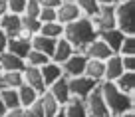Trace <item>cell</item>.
I'll return each mask as SVG.
<instances>
[{"instance_id":"d6a6232c","label":"cell","mask_w":135,"mask_h":117,"mask_svg":"<svg viewBox=\"0 0 135 117\" xmlns=\"http://www.w3.org/2000/svg\"><path fill=\"white\" fill-rule=\"evenodd\" d=\"M40 4H38V0H28L26 2V10H24V14L22 16H30V18H38V14H40Z\"/></svg>"},{"instance_id":"5b68a950","label":"cell","mask_w":135,"mask_h":117,"mask_svg":"<svg viewBox=\"0 0 135 117\" xmlns=\"http://www.w3.org/2000/svg\"><path fill=\"white\" fill-rule=\"evenodd\" d=\"M84 103H85V109H88L89 117H111L109 109H107V105H105V99H103V95H101L99 85L85 97Z\"/></svg>"},{"instance_id":"c3c4849f","label":"cell","mask_w":135,"mask_h":117,"mask_svg":"<svg viewBox=\"0 0 135 117\" xmlns=\"http://www.w3.org/2000/svg\"><path fill=\"white\" fill-rule=\"evenodd\" d=\"M0 117H6V115H0Z\"/></svg>"},{"instance_id":"44dd1931","label":"cell","mask_w":135,"mask_h":117,"mask_svg":"<svg viewBox=\"0 0 135 117\" xmlns=\"http://www.w3.org/2000/svg\"><path fill=\"white\" fill-rule=\"evenodd\" d=\"M30 44L24 42V40H20V38H8V46H6V52H10V54H14L16 58L20 60H26V56L30 54Z\"/></svg>"},{"instance_id":"2e32d148","label":"cell","mask_w":135,"mask_h":117,"mask_svg":"<svg viewBox=\"0 0 135 117\" xmlns=\"http://www.w3.org/2000/svg\"><path fill=\"white\" fill-rule=\"evenodd\" d=\"M30 48L36 50V52H40V54H46L48 58H52L54 48H56V40L46 38V36H42V34H34L32 42H30Z\"/></svg>"},{"instance_id":"f6af8a7d","label":"cell","mask_w":135,"mask_h":117,"mask_svg":"<svg viewBox=\"0 0 135 117\" xmlns=\"http://www.w3.org/2000/svg\"><path fill=\"white\" fill-rule=\"evenodd\" d=\"M6 113H8V111H6L4 103H2V101H0V115H6Z\"/></svg>"},{"instance_id":"6da1fadb","label":"cell","mask_w":135,"mask_h":117,"mask_svg":"<svg viewBox=\"0 0 135 117\" xmlns=\"http://www.w3.org/2000/svg\"><path fill=\"white\" fill-rule=\"evenodd\" d=\"M99 89H101V95L105 99V105L109 109L111 117L119 115V113L135 111V95H127V93L119 91L115 87V84H111V81H101Z\"/></svg>"},{"instance_id":"5bb4252c","label":"cell","mask_w":135,"mask_h":117,"mask_svg":"<svg viewBox=\"0 0 135 117\" xmlns=\"http://www.w3.org/2000/svg\"><path fill=\"white\" fill-rule=\"evenodd\" d=\"M103 66H105V75H103V81H111V84H113V81L117 80L119 75L123 74L121 56H117V54L109 56V58L103 62Z\"/></svg>"},{"instance_id":"484cf974","label":"cell","mask_w":135,"mask_h":117,"mask_svg":"<svg viewBox=\"0 0 135 117\" xmlns=\"http://www.w3.org/2000/svg\"><path fill=\"white\" fill-rule=\"evenodd\" d=\"M0 101L4 103L6 111H12V109H20L18 89H6V87H2V91H0Z\"/></svg>"},{"instance_id":"3957f363","label":"cell","mask_w":135,"mask_h":117,"mask_svg":"<svg viewBox=\"0 0 135 117\" xmlns=\"http://www.w3.org/2000/svg\"><path fill=\"white\" fill-rule=\"evenodd\" d=\"M115 12V28L123 32L125 36H135V24H133V0H121L113 6Z\"/></svg>"},{"instance_id":"4316f807","label":"cell","mask_w":135,"mask_h":117,"mask_svg":"<svg viewBox=\"0 0 135 117\" xmlns=\"http://www.w3.org/2000/svg\"><path fill=\"white\" fill-rule=\"evenodd\" d=\"M38 34H42L46 38H52V40H60V38H64V26L60 22H46V24L40 26Z\"/></svg>"},{"instance_id":"7c38bea8","label":"cell","mask_w":135,"mask_h":117,"mask_svg":"<svg viewBox=\"0 0 135 117\" xmlns=\"http://www.w3.org/2000/svg\"><path fill=\"white\" fill-rule=\"evenodd\" d=\"M22 80H24V85H30L34 91H38V93L46 91L42 74H40V70H36V67H28V66H26L24 71H22Z\"/></svg>"},{"instance_id":"8992f818","label":"cell","mask_w":135,"mask_h":117,"mask_svg":"<svg viewBox=\"0 0 135 117\" xmlns=\"http://www.w3.org/2000/svg\"><path fill=\"white\" fill-rule=\"evenodd\" d=\"M68 85H70V93H72V97L84 101L99 84H95L93 80H89V77H85V75H78V77L68 80Z\"/></svg>"},{"instance_id":"4fadbf2b","label":"cell","mask_w":135,"mask_h":117,"mask_svg":"<svg viewBox=\"0 0 135 117\" xmlns=\"http://www.w3.org/2000/svg\"><path fill=\"white\" fill-rule=\"evenodd\" d=\"M74 54H76L74 46L68 42L66 38H60V40H56V48H54V54H52V58H50V60L62 66V64L66 62V60H70Z\"/></svg>"},{"instance_id":"277c9868","label":"cell","mask_w":135,"mask_h":117,"mask_svg":"<svg viewBox=\"0 0 135 117\" xmlns=\"http://www.w3.org/2000/svg\"><path fill=\"white\" fill-rule=\"evenodd\" d=\"M89 22H91V26H93V30H95L97 36L103 34V32H107V30H113L115 28L113 6H99L97 14H93V16L89 18Z\"/></svg>"},{"instance_id":"52a82bcc","label":"cell","mask_w":135,"mask_h":117,"mask_svg":"<svg viewBox=\"0 0 135 117\" xmlns=\"http://www.w3.org/2000/svg\"><path fill=\"white\" fill-rule=\"evenodd\" d=\"M85 64H88V58H85L81 52H76L70 60L62 64V75L66 80H72V77H78V75H84Z\"/></svg>"},{"instance_id":"ba28073f","label":"cell","mask_w":135,"mask_h":117,"mask_svg":"<svg viewBox=\"0 0 135 117\" xmlns=\"http://www.w3.org/2000/svg\"><path fill=\"white\" fill-rule=\"evenodd\" d=\"M80 18H81V12L74 4V0H62V4L56 8V22H60L62 26L72 24V22L80 20Z\"/></svg>"},{"instance_id":"74e56055","label":"cell","mask_w":135,"mask_h":117,"mask_svg":"<svg viewBox=\"0 0 135 117\" xmlns=\"http://www.w3.org/2000/svg\"><path fill=\"white\" fill-rule=\"evenodd\" d=\"M6 46H8V36L4 32H0V54L6 52Z\"/></svg>"},{"instance_id":"83f0119b","label":"cell","mask_w":135,"mask_h":117,"mask_svg":"<svg viewBox=\"0 0 135 117\" xmlns=\"http://www.w3.org/2000/svg\"><path fill=\"white\" fill-rule=\"evenodd\" d=\"M74 4L78 6V10L81 12L84 18H91L99 10V2L97 0H74Z\"/></svg>"},{"instance_id":"60d3db41","label":"cell","mask_w":135,"mask_h":117,"mask_svg":"<svg viewBox=\"0 0 135 117\" xmlns=\"http://www.w3.org/2000/svg\"><path fill=\"white\" fill-rule=\"evenodd\" d=\"M6 12H8V10H6V2H4V0H0V18L4 16Z\"/></svg>"},{"instance_id":"8fae6325","label":"cell","mask_w":135,"mask_h":117,"mask_svg":"<svg viewBox=\"0 0 135 117\" xmlns=\"http://www.w3.org/2000/svg\"><path fill=\"white\" fill-rule=\"evenodd\" d=\"M20 30H22V16L6 12L0 18V32H4L8 38H16Z\"/></svg>"},{"instance_id":"30bf717a","label":"cell","mask_w":135,"mask_h":117,"mask_svg":"<svg viewBox=\"0 0 135 117\" xmlns=\"http://www.w3.org/2000/svg\"><path fill=\"white\" fill-rule=\"evenodd\" d=\"M48 91H50V95L54 97L56 101H58L60 107L68 105V103H70V99H72V93H70V85H68V80H66V77H60L56 84H52L50 87H48Z\"/></svg>"},{"instance_id":"7a4b0ae2","label":"cell","mask_w":135,"mask_h":117,"mask_svg":"<svg viewBox=\"0 0 135 117\" xmlns=\"http://www.w3.org/2000/svg\"><path fill=\"white\" fill-rule=\"evenodd\" d=\"M64 38H66L68 42L74 46V50H76V52H81L89 42L95 40L97 34H95V30H93L89 18L81 16L80 20H76V22H72V24L64 26Z\"/></svg>"},{"instance_id":"b9f144b4","label":"cell","mask_w":135,"mask_h":117,"mask_svg":"<svg viewBox=\"0 0 135 117\" xmlns=\"http://www.w3.org/2000/svg\"><path fill=\"white\" fill-rule=\"evenodd\" d=\"M113 117H135V111H127V113H119V115H113Z\"/></svg>"},{"instance_id":"ac0fdd59","label":"cell","mask_w":135,"mask_h":117,"mask_svg":"<svg viewBox=\"0 0 135 117\" xmlns=\"http://www.w3.org/2000/svg\"><path fill=\"white\" fill-rule=\"evenodd\" d=\"M84 75L89 77V80H93L95 84H101V81H103V75H105V66H103V62L88 60L85 70H84Z\"/></svg>"},{"instance_id":"cb8c5ba5","label":"cell","mask_w":135,"mask_h":117,"mask_svg":"<svg viewBox=\"0 0 135 117\" xmlns=\"http://www.w3.org/2000/svg\"><path fill=\"white\" fill-rule=\"evenodd\" d=\"M40 93L34 91L30 85H22V87H18V99H20V109H28L30 105H34L36 101H38Z\"/></svg>"},{"instance_id":"9a60e30c","label":"cell","mask_w":135,"mask_h":117,"mask_svg":"<svg viewBox=\"0 0 135 117\" xmlns=\"http://www.w3.org/2000/svg\"><path fill=\"white\" fill-rule=\"evenodd\" d=\"M40 74H42V80H44V85H46V89L50 87L52 84H56V81L60 80V77H64L62 75V66L56 62H48L44 67H40Z\"/></svg>"},{"instance_id":"f35d334b","label":"cell","mask_w":135,"mask_h":117,"mask_svg":"<svg viewBox=\"0 0 135 117\" xmlns=\"http://www.w3.org/2000/svg\"><path fill=\"white\" fill-rule=\"evenodd\" d=\"M99 2V6H115V4H119L121 0H97Z\"/></svg>"},{"instance_id":"1f68e13d","label":"cell","mask_w":135,"mask_h":117,"mask_svg":"<svg viewBox=\"0 0 135 117\" xmlns=\"http://www.w3.org/2000/svg\"><path fill=\"white\" fill-rule=\"evenodd\" d=\"M40 26H42V22H40L38 18L22 16V28L30 30V32H32V34H38V32H40Z\"/></svg>"},{"instance_id":"bcb514c9","label":"cell","mask_w":135,"mask_h":117,"mask_svg":"<svg viewBox=\"0 0 135 117\" xmlns=\"http://www.w3.org/2000/svg\"><path fill=\"white\" fill-rule=\"evenodd\" d=\"M0 75H2V67H0Z\"/></svg>"},{"instance_id":"7bdbcfd3","label":"cell","mask_w":135,"mask_h":117,"mask_svg":"<svg viewBox=\"0 0 135 117\" xmlns=\"http://www.w3.org/2000/svg\"><path fill=\"white\" fill-rule=\"evenodd\" d=\"M22 117H36V115H34L30 109H22Z\"/></svg>"},{"instance_id":"d590c367","label":"cell","mask_w":135,"mask_h":117,"mask_svg":"<svg viewBox=\"0 0 135 117\" xmlns=\"http://www.w3.org/2000/svg\"><path fill=\"white\" fill-rule=\"evenodd\" d=\"M38 4H40V8H52V10H56L60 4H62V0H38Z\"/></svg>"},{"instance_id":"ab89813d","label":"cell","mask_w":135,"mask_h":117,"mask_svg":"<svg viewBox=\"0 0 135 117\" xmlns=\"http://www.w3.org/2000/svg\"><path fill=\"white\" fill-rule=\"evenodd\" d=\"M6 117H22V109H12L6 113Z\"/></svg>"},{"instance_id":"7dc6e473","label":"cell","mask_w":135,"mask_h":117,"mask_svg":"<svg viewBox=\"0 0 135 117\" xmlns=\"http://www.w3.org/2000/svg\"><path fill=\"white\" fill-rule=\"evenodd\" d=\"M0 91H2V85H0Z\"/></svg>"},{"instance_id":"d4e9b609","label":"cell","mask_w":135,"mask_h":117,"mask_svg":"<svg viewBox=\"0 0 135 117\" xmlns=\"http://www.w3.org/2000/svg\"><path fill=\"white\" fill-rule=\"evenodd\" d=\"M64 113H66V117H89L85 103L81 99H76V97H72L70 103L64 105Z\"/></svg>"},{"instance_id":"ffe728a7","label":"cell","mask_w":135,"mask_h":117,"mask_svg":"<svg viewBox=\"0 0 135 117\" xmlns=\"http://www.w3.org/2000/svg\"><path fill=\"white\" fill-rule=\"evenodd\" d=\"M113 84L119 91L127 93V95H135V71H123Z\"/></svg>"},{"instance_id":"f1b7e54d","label":"cell","mask_w":135,"mask_h":117,"mask_svg":"<svg viewBox=\"0 0 135 117\" xmlns=\"http://www.w3.org/2000/svg\"><path fill=\"white\" fill-rule=\"evenodd\" d=\"M48 62H50V58H48L46 54H40V52H36V50H30V54L26 56V60H24V64H26L28 67H36V70L44 67Z\"/></svg>"},{"instance_id":"7402d4cb","label":"cell","mask_w":135,"mask_h":117,"mask_svg":"<svg viewBox=\"0 0 135 117\" xmlns=\"http://www.w3.org/2000/svg\"><path fill=\"white\" fill-rule=\"evenodd\" d=\"M38 103H40V107H42V111H44V117H54L56 113H58V109H60L58 101L50 95V91H48V89H46L44 93H40Z\"/></svg>"},{"instance_id":"d6986e66","label":"cell","mask_w":135,"mask_h":117,"mask_svg":"<svg viewBox=\"0 0 135 117\" xmlns=\"http://www.w3.org/2000/svg\"><path fill=\"white\" fill-rule=\"evenodd\" d=\"M99 38L103 40V44H107V48L111 50V54H117L119 46H121V42H123V38H125V34L119 32L117 28H113V30H107V32L99 34Z\"/></svg>"},{"instance_id":"ee69618b","label":"cell","mask_w":135,"mask_h":117,"mask_svg":"<svg viewBox=\"0 0 135 117\" xmlns=\"http://www.w3.org/2000/svg\"><path fill=\"white\" fill-rule=\"evenodd\" d=\"M54 117H66V113H64V107H60V109H58V113H56Z\"/></svg>"},{"instance_id":"8d00e7d4","label":"cell","mask_w":135,"mask_h":117,"mask_svg":"<svg viewBox=\"0 0 135 117\" xmlns=\"http://www.w3.org/2000/svg\"><path fill=\"white\" fill-rule=\"evenodd\" d=\"M16 38H20V40H24V42H32V38H34V34L32 32H30V30H26V28H22L20 30V32H18V36Z\"/></svg>"},{"instance_id":"e0dca14e","label":"cell","mask_w":135,"mask_h":117,"mask_svg":"<svg viewBox=\"0 0 135 117\" xmlns=\"http://www.w3.org/2000/svg\"><path fill=\"white\" fill-rule=\"evenodd\" d=\"M0 67H2V71H24L26 64L24 60L16 58L14 54L4 52V54H0Z\"/></svg>"},{"instance_id":"603a6c76","label":"cell","mask_w":135,"mask_h":117,"mask_svg":"<svg viewBox=\"0 0 135 117\" xmlns=\"http://www.w3.org/2000/svg\"><path fill=\"white\" fill-rule=\"evenodd\" d=\"M0 85L6 89H18L24 85L22 80V71H2L0 75Z\"/></svg>"},{"instance_id":"e575fe53","label":"cell","mask_w":135,"mask_h":117,"mask_svg":"<svg viewBox=\"0 0 135 117\" xmlns=\"http://www.w3.org/2000/svg\"><path fill=\"white\" fill-rule=\"evenodd\" d=\"M123 71H135V56H121Z\"/></svg>"},{"instance_id":"f546056e","label":"cell","mask_w":135,"mask_h":117,"mask_svg":"<svg viewBox=\"0 0 135 117\" xmlns=\"http://www.w3.org/2000/svg\"><path fill=\"white\" fill-rule=\"evenodd\" d=\"M117 56H135V36H125L123 38Z\"/></svg>"},{"instance_id":"836d02e7","label":"cell","mask_w":135,"mask_h":117,"mask_svg":"<svg viewBox=\"0 0 135 117\" xmlns=\"http://www.w3.org/2000/svg\"><path fill=\"white\" fill-rule=\"evenodd\" d=\"M38 20L42 22V24H46V22H56V10L52 8H42L38 14Z\"/></svg>"},{"instance_id":"4dcf8cb0","label":"cell","mask_w":135,"mask_h":117,"mask_svg":"<svg viewBox=\"0 0 135 117\" xmlns=\"http://www.w3.org/2000/svg\"><path fill=\"white\" fill-rule=\"evenodd\" d=\"M6 2V10H8L10 14H18V16H22L26 10V2L28 0H4Z\"/></svg>"},{"instance_id":"9c48e42d","label":"cell","mask_w":135,"mask_h":117,"mask_svg":"<svg viewBox=\"0 0 135 117\" xmlns=\"http://www.w3.org/2000/svg\"><path fill=\"white\" fill-rule=\"evenodd\" d=\"M81 54H84L88 60H97V62H105L109 56H113L111 50L107 48V44H103V40H101L99 36H97L93 42H89L88 46L81 50Z\"/></svg>"}]
</instances>
